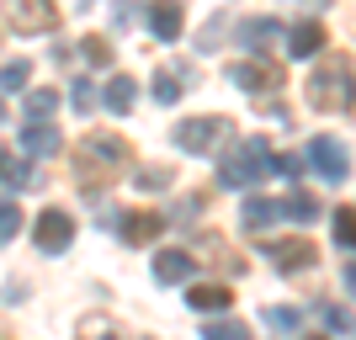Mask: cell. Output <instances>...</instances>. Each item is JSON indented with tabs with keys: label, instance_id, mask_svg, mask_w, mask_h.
Wrapping results in <instances>:
<instances>
[{
	"label": "cell",
	"instance_id": "obj_1",
	"mask_svg": "<svg viewBox=\"0 0 356 340\" xmlns=\"http://www.w3.org/2000/svg\"><path fill=\"white\" fill-rule=\"evenodd\" d=\"M122 165H134V144L118 133H90L80 138V154H74V181L86 192H102L106 181L122 176Z\"/></svg>",
	"mask_w": 356,
	"mask_h": 340
},
{
	"label": "cell",
	"instance_id": "obj_2",
	"mask_svg": "<svg viewBox=\"0 0 356 340\" xmlns=\"http://www.w3.org/2000/svg\"><path fill=\"white\" fill-rule=\"evenodd\" d=\"M261 176H271V144H266V138H239V144L218 160V181H223V186H234V192L255 186Z\"/></svg>",
	"mask_w": 356,
	"mask_h": 340
},
{
	"label": "cell",
	"instance_id": "obj_3",
	"mask_svg": "<svg viewBox=\"0 0 356 340\" xmlns=\"http://www.w3.org/2000/svg\"><path fill=\"white\" fill-rule=\"evenodd\" d=\"M309 106L314 112H351V54H335V59H325L319 70H314L309 80Z\"/></svg>",
	"mask_w": 356,
	"mask_h": 340
},
{
	"label": "cell",
	"instance_id": "obj_4",
	"mask_svg": "<svg viewBox=\"0 0 356 340\" xmlns=\"http://www.w3.org/2000/svg\"><path fill=\"white\" fill-rule=\"evenodd\" d=\"M0 16H6L22 38H38V32L59 27V6H54V0H0Z\"/></svg>",
	"mask_w": 356,
	"mask_h": 340
},
{
	"label": "cell",
	"instance_id": "obj_5",
	"mask_svg": "<svg viewBox=\"0 0 356 340\" xmlns=\"http://www.w3.org/2000/svg\"><path fill=\"white\" fill-rule=\"evenodd\" d=\"M223 138H229V118H186L176 128V149H186V154H208Z\"/></svg>",
	"mask_w": 356,
	"mask_h": 340
},
{
	"label": "cell",
	"instance_id": "obj_6",
	"mask_svg": "<svg viewBox=\"0 0 356 340\" xmlns=\"http://www.w3.org/2000/svg\"><path fill=\"white\" fill-rule=\"evenodd\" d=\"M32 239H38V250H43V255H64V250H70V239H74V218L64 213V207H43Z\"/></svg>",
	"mask_w": 356,
	"mask_h": 340
},
{
	"label": "cell",
	"instance_id": "obj_7",
	"mask_svg": "<svg viewBox=\"0 0 356 340\" xmlns=\"http://www.w3.org/2000/svg\"><path fill=\"white\" fill-rule=\"evenodd\" d=\"M229 80H234L245 96H271V90H282V64L271 59H245L229 70Z\"/></svg>",
	"mask_w": 356,
	"mask_h": 340
},
{
	"label": "cell",
	"instance_id": "obj_8",
	"mask_svg": "<svg viewBox=\"0 0 356 340\" xmlns=\"http://www.w3.org/2000/svg\"><path fill=\"white\" fill-rule=\"evenodd\" d=\"M309 160H314V170H319L325 181H346L351 176V154H346V144H335V138H314Z\"/></svg>",
	"mask_w": 356,
	"mask_h": 340
},
{
	"label": "cell",
	"instance_id": "obj_9",
	"mask_svg": "<svg viewBox=\"0 0 356 340\" xmlns=\"http://www.w3.org/2000/svg\"><path fill=\"white\" fill-rule=\"evenodd\" d=\"M282 22H271V16H255V22H245V27H239V38H245V48H250L255 59H261V54H271V48H282Z\"/></svg>",
	"mask_w": 356,
	"mask_h": 340
},
{
	"label": "cell",
	"instance_id": "obj_10",
	"mask_svg": "<svg viewBox=\"0 0 356 340\" xmlns=\"http://www.w3.org/2000/svg\"><path fill=\"white\" fill-rule=\"evenodd\" d=\"M271 266L277 271H309L314 266V245L309 239H277V245H266Z\"/></svg>",
	"mask_w": 356,
	"mask_h": 340
},
{
	"label": "cell",
	"instance_id": "obj_11",
	"mask_svg": "<svg viewBox=\"0 0 356 340\" xmlns=\"http://www.w3.org/2000/svg\"><path fill=\"white\" fill-rule=\"evenodd\" d=\"M325 43H330V38H325V27H319V22H298L293 32H282V48L293 54V59H314Z\"/></svg>",
	"mask_w": 356,
	"mask_h": 340
},
{
	"label": "cell",
	"instance_id": "obj_12",
	"mask_svg": "<svg viewBox=\"0 0 356 340\" xmlns=\"http://www.w3.org/2000/svg\"><path fill=\"white\" fill-rule=\"evenodd\" d=\"M181 22H186V16H181V0H154V6H149V27H154L160 43H176Z\"/></svg>",
	"mask_w": 356,
	"mask_h": 340
},
{
	"label": "cell",
	"instance_id": "obj_13",
	"mask_svg": "<svg viewBox=\"0 0 356 340\" xmlns=\"http://www.w3.org/2000/svg\"><path fill=\"white\" fill-rule=\"evenodd\" d=\"M160 229H165V213H149V207H138V213H122V239H128V245H149Z\"/></svg>",
	"mask_w": 356,
	"mask_h": 340
},
{
	"label": "cell",
	"instance_id": "obj_14",
	"mask_svg": "<svg viewBox=\"0 0 356 340\" xmlns=\"http://www.w3.org/2000/svg\"><path fill=\"white\" fill-rule=\"evenodd\" d=\"M186 303H192L197 314H223L229 303H234V293H229L223 282H197L192 293H186Z\"/></svg>",
	"mask_w": 356,
	"mask_h": 340
},
{
	"label": "cell",
	"instance_id": "obj_15",
	"mask_svg": "<svg viewBox=\"0 0 356 340\" xmlns=\"http://www.w3.org/2000/svg\"><path fill=\"white\" fill-rule=\"evenodd\" d=\"M197 261L186 250H160L154 255V282H192Z\"/></svg>",
	"mask_w": 356,
	"mask_h": 340
},
{
	"label": "cell",
	"instance_id": "obj_16",
	"mask_svg": "<svg viewBox=\"0 0 356 340\" xmlns=\"http://www.w3.org/2000/svg\"><path fill=\"white\" fill-rule=\"evenodd\" d=\"M239 218H245V229H250V234H261V229H271V223L282 218V202H271V197H245Z\"/></svg>",
	"mask_w": 356,
	"mask_h": 340
},
{
	"label": "cell",
	"instance_id": "obj_17",
	"mask_svg": "<svg viewBox=\"0 0 356 340\" xmlns=\"http://www.w3.org/2000/svg\"><path fill=\"white\" fill-rule=\"evenodd\" d=\"M102 102H106V112H134V102H138V90H134V80H128V74H112V80H106V90H102Z\"/></svg>",
	"mask_w": 356,
	"mask_h": 340
},
{
	"label": "cell",
	"instance_id": "obj_18",
	"mask_svg": "<svg viewBox=\"0 0 356 340\" xmlns=\"http://www.w3.org/2000/svg\"><path fill=\"white\" fill-rule=\"evenodd\" d=\"M22 149L43 160V154H54V149H59V133H54L48 122H32V128H22Z\"/></svg>",
	"mask_w": 356,
	"mask_h": 340
},
{
	"label": "cell",
	"instance_id": "obj_19",
	"mask_svg": "<svg viewBox=\"0 0 356 340\" xmlns=\"http://www.w3.org/2000/svg\"><path fill=\"white\" fill-rule=\"evenodd\" d=\"M181 96H186V74H181V70H160V74H154V102H160V106H176Z\"/></svg>",
	"mask_w": 356,
	"mask_h": 340
},
{
	"label": "cell",
	"instance_id": "obj_20",
	"mask_svg": "<svg viewBox=\"0 0 356 340\" xmlns=\"http://www.w3.org/2000/svg\"><path fill=\"white\" fill-rule=\"evenodd\" d=\"M319 213H325V207L314 202L309 192H293V197H287V202H282V218H298V223H314V218H319Z\"/></svg>",
	"mask_w": 356,
	"mask_h": 340
},
{
	"label": "cell",
	"instance_id": "obj_21",
	"mask_svg": "<svg viewBox=\"0 0 356 340\" xmlns=\"http://www.w3.org/2000/svg\"><path fill=\"white\" fill-rule=\"evenodd\" d=\"M80 340H122V330L106 314H90V319H80Z\"/></svg>",
	"mask_w": 356,
	"mask_h": 340
},
{
	"label": "cell",
	"instance_id": "obj_22",
	"mask_svg": "<svg viewBox=\"0 0 356 340\" xmlns=\"http://www.w3.org/2000/svg\"><path fill=\"white\" fill-rule=\"evenodd\" d=\"M54 106H59V96H54V90H43V86L27 90V118H32V122H48V118H54Z\"/></svg>",
	"mask_w": 356,
	"mask_h": 340
},
{
	"label": "cell",
	"instance_id": "obj_23",
	"mask_svg": "<svg viewBox=\"0 0 356 340\" xmlns=\"http://www.w3.org/2000/svg\"><path fill=\"white\" fill-rule=\"evenodd\" d=\"M27 80H32V64L27 59H11L6 70H0V90H22Z\"/></svg>",
	"mask_w": 356,
	"mask_h": 340
},
{
	"label": "cell",
	"instance_id": "obj_24",
	"mask_svg": "<svg viewBox=\"0 0 356 340\" xmlns=\"http://www.w3.org/2000/svg\"><path fill=\"white\" fill-rule=\"evenodd\" d=\"M202 340H250V330L234 325V319H213V325L202 330Z\"/></svg>",
	"mask_w": 356,
	"mask_h": 340
},
{
	"label": "cell",
	"instance_id": "obj_25",
	"mask_svg": "<svg viewBox=\"0 0 356 340\" xmlns=\"http://www.w3.org/2000/svg\"><path fill=\"white\" fill-rule=\"evenodd\" d=\"M335 245H341V250H351V245H356V218H351V207H335Z\"/></svg>",
	"mask_w": 356,
	"mask_h": 340
},
{
	"label": "cell",
	"instance_id": "obj_26",
	"mask_svg": "<svg viewBox=\"0 0 356 340\" xmlns=\"http://www.w3.org/2000/svg\"><path fill=\"white\" fill-rule=\"evenodd\" d=\"M134 181L144 186V192H160V186H170V170H165V165H144Z\"/></svg>",
	"mask_w": 356,
	"mask_h": 340
},
{
	"label": "cell",
	"instance_id": "obj_27",
	"mask_svg": "<svg viewBox=\"0 0 356 340\" xmlns=\"http://www.w3.org/2000/svg\"><path fill=\"white\" fill-rule=\"evenodd\" d=\"M16 229H22V207H16V202H0V245L16 239Z\"/></svg>",
	"mask_w": 356,
	"mask_h": 340
},
{
	"label": "cell",
	"instance_id": "obj_28",
	"mask_svg": "<svg viewBox=\"0 0 356 340\" xmlns=\"http://www.w3.org/2000/svg\"><path fill=\"white\" fill-rule=\"evenodd\" d=\"M70 106L80 112V118H86L90 106H96V90H90V80H74V90H70Z\"/></svg>",
	"mask_w": 356,
	"mask_h": 340
},
{
	"label": "cell",
	"instance_id": "obj_29",
	"mask_svg": "<svg viewBox=\"0 0 356 340\" xmlns=\"http://www.w3.org/2000/svg\"><path fill=\"white\" fill-rule=\"evenodd\" d=\"M86 59H90V64H106V59H112L106 38H86Z\"/></svg>",
	"mask_w": 356,
	"mask_h": 340
},
{
	"label": "cell",
	"instance_id": "obj_30",
	"mask_svg": "<svg viewBox=\"0 0 356 340\" xmlns=\"http://www.w3.org/2000/svg\"><path fill=\"white\" fill-rule=\"evenodd\" d=\"M266 319H271V325H277V330H298V314H287V309H271Z\"/></svg>",
	"mask_w": 356,
	"mask_h": 340
},
{
	"label": "cell",
	"instance_id": "obj_31",
	"mask_svg": "<svg viewBox=\"0 0 356 340\" xmlns=\"http://www.w3.org/2000/svg\"><path fill=\"white\" fill-rule=\"evenodd\" d=\"M325 319H330V325H335V330H341V335H346V330H351V319H346L341 309H325Z\"/></svg>",
	"mask_w": 356,
	"mask_h": 340
},
{
	"label": "cell",
	"instance_id": "obj_32",
	"mask_svg": "<svg viewBox=\"0 0 356 340\" xmlns=\"http://www.w3.org/2000/svg\"><path fill=\"white\" fill-rule=\"evenodd\" d=\"M0 122H6V106H0Z\"/></svg>",
	"mask_w": 356,
	"mask_h": 340
}]
</instances>
